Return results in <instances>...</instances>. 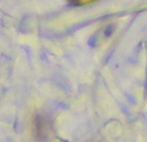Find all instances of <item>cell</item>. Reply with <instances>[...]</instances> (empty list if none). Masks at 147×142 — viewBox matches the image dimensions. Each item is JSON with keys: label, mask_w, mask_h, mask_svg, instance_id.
<instances>
[{"label": "cell", "mask_w": 147, "mask_h": 142, "mask_svg": "<svg viewBox=\"0 0 147 142\" xmlns=\"http://www.w3.org/2000/svg\"><path fill=\"white\" fill-rule=\"evenodd\" d=\"M68 1L72 4V5L80 7V5H89V4L94 3V1H98V0H68Z\"/></svg>", "instance_id": "6da1fadb"}]
</instances>
